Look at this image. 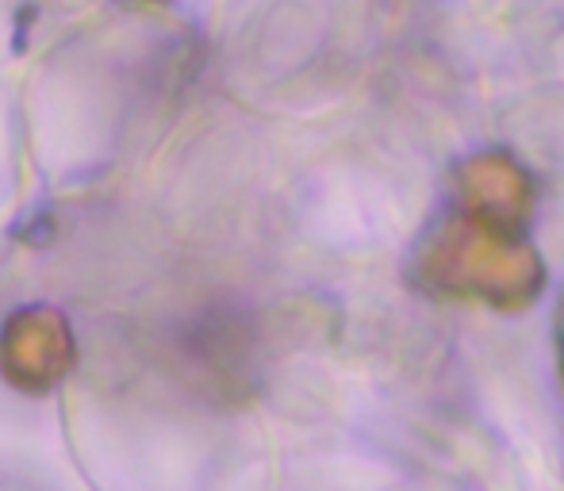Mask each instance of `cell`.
<instances>
[{
    "mask_svg": "<svg viewBox=\"0 0 564 491\" xmlns=\"http://www.w3.org/2000/svg\"><path fill=\"white\" fill-rule=\"evenodd\" d=\"M74 358V330L54 307H23L0 327V372L23 392L54 388Z\"/></svg>",
    "mask_w": 564,
    "mask_h": 491,
    "instance_id": "obj_1",
    "label": "cell"
}]
</instances>
